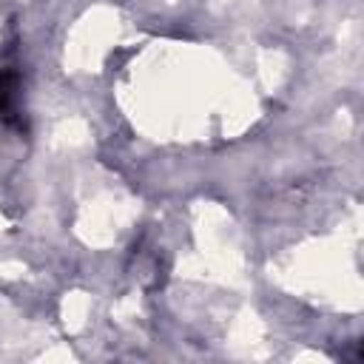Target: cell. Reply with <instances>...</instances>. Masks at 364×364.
<instances>
[{
    "label": "cell",
    "instance_id": "obj_1",
    "mask_svg": "<svg viewBox=\"0 0 364 364\" xmlns=\"http://www.w3.org/2000/svg\"><path fill=\"white\" fill-rule=\"evenodd\" d=\"M0 119L20 131L26 128L23 114H20V74L11 68L0 71Z\"/></svg>",
    "mask_w": 364,
    "mask_h": 364
}]
</instances>
